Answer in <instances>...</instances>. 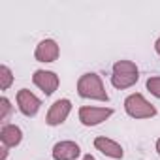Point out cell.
I'll return each mask as SVG.
<instances>
[{
    "mask_svg": "<svg viewBox=\"0 0 160 160\" xmlns=\"http://www.w3.org/2000/svg\"><path fill=\"white\" fill-rule=\"evenodd\" d=\"M77 94L87 100H100V102H108L109 94L106 92V87L102 83V79L98 73H83L77 81Z\"/></svg>",
    "mask_w": 160,
    "mask_h": 160,
    "instance_id": "1",
    "label": "cell"
},
{
    "mask_svg": "<svg viewBox=\"0 0 160 160\" xmlns=\"http://www.w3.org/2000/svg\"><path fill=\"white\" fill-rule=\"evenodd\" d=\"M139 79V70L132 60H117L113 64L111 72V85L115 89H130L132 85L138 83Z\"/></svg>",
    "mask_w": 160,
    "mask_h": 160,
    "instance_id": "2",
    "label": "cell"
},
{
    "mask_svg": "<svg viewBox=\"0 0 160 160\" xmlns=\"http://www.w3.org/2000/svg\"><path fill=\"white\" fill-rule=\"evenodd\" d=\"M124 111L132 117V119H151L156 115V108L147 102V98L139 92H134L130 96H126L124 100Z\"/></svg>",
    "mask_w": 160,
    "mask_h": 160,
    "instance_id": "3",
    "label": "cell"
},
{
    "mask_svg": "<svg viewBox=\"0 0 160 160\" xmlns=\"http://www.w3.org/2000/svg\"><path fill=\"white\" fill-rule=\"evenodd\" d=\"M111 115H113L111 108H94V106L79 108V121L85 126H96V124L108 121Z\"/></svg>",
    "mask_w": 160,
    "mask_h": 160,
    "instance_id": "4",
    "label": "cell"
},
{
    "mask_svg": "<svg viewBox=\"0 0 160 160\" xmlns=\"http://www.w3.org/2000/svg\"><path fill=\"white\" fill-rule=\"evenodd\" d=\"M32 81H34V85H36L40 91H43L45 96L53 94V92L58 89V85H60L58 75H57L55 72H49V70H36L34 75H32Z\"/></svg>",
    "mask_w": 160,
    "mask_h": 160,
    "instance_id": "5",
    "label": "cell"
},
{
    "mask_svg": "<svg viewBox=\"0 0 160 160\" xmlns=\"http://www.w3.org/2000/svg\"><path fill=\"white\" fill-rule=\"evenodd\" d=\"M70 111H72V102H70L68 98H60V100H57V102L49 108L47 117H45V122H47L49 126H58V124H62V122L68 119Z\"/></svg>",
    "mask_w": 160,
    "mask_h": 160,
    "instance_id": "6",
    "label": "cell"
},
{
    "mask_svg": "<svg viewBox=\"0 0 160 160\" xmlns=\"http://www.w3.org/2000/svg\"><path fill=\"white\" fill-rule=\"evenodd\" d=\"M17 106H19V111L25 115V117H34L38 111H40V106H42V100L32 94L28 89H21L17 92Z\"/></svg>",
    "mask_w": 160,
    "mask_h": 160,
    "instance_id": "7",
    "label": "cell"
},
{
    "mask_svg": "<svg viewBox=\"0 0 160 160\" xmlns=\"http://www.w3.org/2000/svg\"><path fill=\"white\" fill-rule=\"evenodd\" d=\"M60 55V49H58V43L51 38L47 40H42L38 45H36V51H34V57L38 62H55Z\"/></svg>",
    "mask_w": 160,
    "mask_h": 160,
    "instance_id": "8",
    "label": "cell"
},
{
    "mask_svg": "<svg viewBox=\"0 0 160 160\" xmlns=\"http://www.w3.org/2000/svg\"><path fill=\"white\" fill-rule=\"evenodd\" d=\"M79 154H81V149L75 141H58L53 147V158L55 160H75Z\"/></svg>",
    "mask_w": 160,
    "mask_h": 160,
    "instance_id": "9",
    "label": "cell"
},
{
    "mask_svg": "<svg viewBox=\"0 0 160 160\" xmlns=\"http://www.w3.org/2000/svg\"><path fill=\"white\" fill-rule=\"evenodd\" d=\"M94 147H96L102 154H106V156H109V158H113V160H121V158L124 156L122 147H121L117 141H113V139H109V138H106V136H98V138L94 139Z\"/></svg>",
    "mask_w": 160,
    "mask_h": 160,
    "instance_id": "10",
    "label": "cell"
},
{
    "mask_svg": "<svg viewBox=\"0 0 160 160\" xmlns=\"http://www.w3.org/2000/svg\"><path fill=\"white\" fill-rule=\"evenodd\" d=\"M23 139V132L19 126L15 124H4L2 130H0V141H2L4 147H17Z\"/></svg>",
    "mask_w": 160,
    "mask_h": 160,
    "instance_id": "11",
    "label": "cell"
},
{
    "mask_svg": "<svg viewBox=\"0 0 160 160\" xmlns=\"http://www.w3.org/2000/svg\"><path fill=\"white\" fill-rule=\"evenodd\" d=\"M12 83H13V73H12V70L6 64H2L0 66V89L8 91L12 87Z\"/></svg>",
    "mask_w": 160,
    "mask_h": 160,
    "instance_id": "12",
    "label": "cell"
},
{
    "mask_svg": "<svg viewBox=\"0 0 160 160\" xmlns=\"http://www.w3.org/2000/svg\"><path fill=\"white\" fill-rule=\"evenodd\" d=\"M10 113H12V102L6 98V96H2L0 98V121H8V117H10Z\"/></svg>",
    "mask_w": 160,
    "mask_h": 160,
    "instance_id": "13",
    "label": "cell"
},
{
    "mask_svg": "<svg viewBox=\"0 0 160 160\" xmlns=\"http://www.w3.org/2000/svg\"><path fill=\"white\" fill-rule=\"evenodd\" d=\"M147 91L152 96L160 98V77H149L147 79Z\"/></svg>",
    "mask_w": 160,
    "mask_h": 160,
    "instance_id": "14",
    "label": "cell"
},
{
    "mask_svg": "<svg viewBox=\"0 0 160 160\" xmlns=\"http://www.w3.org/2000/svg\"><path fill=\"white\" fill-rule=\"evenodd\" d=\"M154 49H156V53L160 55V38H158V40L154 42Z\"/></svg>",
    "mask_w": 160,
    "mask_h": 160,
    "instance_id": "15",
    "label": "cell"
},
{
    "mask_svg": "<svg viewBox=\"0 0 160 160\" xmlns=\"http://www.w3.org/2000/svg\"><path fill=\"white\" fill-rule=\"evenodd\" d=\"M83 160H96V158H94L92 154H85V156H83Z\"/></svg>",
    "mask_w": 160,
    "mask_h": 160,
    "instance_id": "16",
    "label": "cell"
},
{
    "mask_svg": "<svg viewBox=\"0 0 160 160\" xmlns=\"http://www.w3.org/2000/svg\"><path fill=\"white\" fill-rule=\"evenodd\" d=\"M156 152H158V154H160V138H158V139H156Z\"/></svg>",
    "mask_w": 160,
    "mask_h": 160,
    "instance_id": "17",
    "label": "cell"
}]
</instances>
